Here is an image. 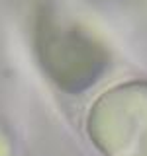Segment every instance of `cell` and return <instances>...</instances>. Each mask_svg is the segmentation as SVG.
Here are the masks:
<instances>
[{
	"mask_svg": "<svg viewBox=\"0 0 147 156\" xmlns=\"http://www.w3.org/2000/svg\"><path fill=\"white\" fill-rule=\"evenodd\" d=\"M90 131L108 156H147V88L126 84L106 94L92 111Z\"/></svg>",
	"mask_w": 147,
	"mask_h": 156,
	"instance_id": "cell-1",
	"label": "cell"
}]
</instances>
